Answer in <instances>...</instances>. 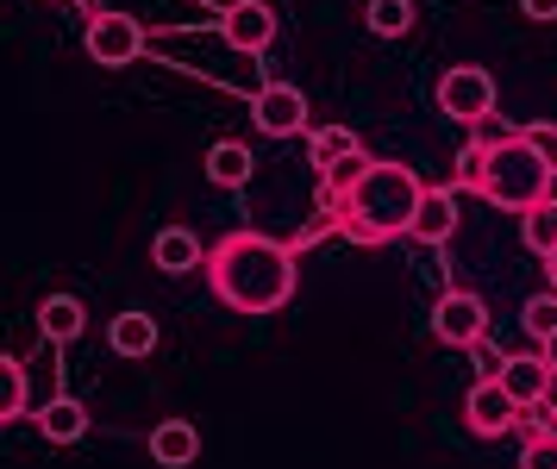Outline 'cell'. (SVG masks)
Instances as JSON below:
<instances>
[{"label": "cell", "instance_id": "6da1fadb", "mask_svg": "<svg viewBox=\"0 0 557 469\" xmlns=\"http://www.w3.org/2000/svg\"><path fill=\"white\" fill-rule=\"evenodd\" d=\"M207 282L232 313H276L295 300V245L263 232H232L207 250Z\"/></svg>", "mask_w": 557, "mask_h": 469}, {"label": "cell", "instance_id": "7a4b0ae2", "mask_svg": "<svg viewBox=\"0 0 557 469\" xmlns=\"http://www.w3.org/2000/svg\"><path fill=\"white\" fill-rule=\"evenodd\" d=\"M420 200H426V182L407 170V163H370V175L351 188V207L357 220H370L382 238H401L413 232V213H420Z\"/></svg>", "mask_w": 557, "mask_h": 469}, {"label": "cell", "instance_id": "3957f363", "mask_svg": "<svg viewBox=\"0 0 557 469\" xmlns=\"http://www.w3.org/2000/svg\"><path fill=\"white\" fill-rule=\"evenodd\" d=\"M557 170L527 145V138H507L495 157H488V182H482V200L488 207H507V213H532L539 200H552Z\"/></svg>", "mask_w": 557, "mask_h": 469}, {"label": "cell", "instance_id": "277c9868", "mask_svg": "<svg viewBox=\"0 0 557 469\" xmlns=\"http://www.w3.org/2000/svg\"><path fill=\"white\" fill-rule=\"evenodd\" d=\"M438 113L457 125H470L476 132L482 120H495V75L482 70V63H457V70L438 75Z\"/></svg>", "mask_w": 557, "mask_h": 469}, {"label": "cell", "instance_id": "5b68a950", "mask_svg": "<svg viewBox=\"0 0 557 469\" xmlns=\"http://www.w3.org/2000/svg\"><path fill=\"white\" fill-rule=\"evenodd\" d=\"M432 338L451 350H476L488 338V300L470 295V288H445L432 307Z\"/></svg>", "mask_w": 557, "mask_h": 469}, {"label": "cell", "instance_id": "8992f818", "mask_svg": "<svg viewBox=\"0 0 557 469\" xmlns=\"http://www.w3.org/2000/svg\"><path fill=\"white\" fill-rule=\"evenodd\" d=\"M82 50L101 63V70H126L145 57V25L132 20V13H95L88 32H82Z\"/></svg>", "mask_w": 557, "mask_h": 469}, {"label": "cell", "instance_id": "52a82bcc", "mask_svg": "<svg viewBox=\"0 0 557 469\" xmlns=\"http://www.w3.org/2000/svg\"><path fill=\"white\" fill-rule=\"evenodd\" d=\"M520 414H527V407L502 388V375H482L476 388L463 395V425H470L476 439H502V432H513Z\"/></svg>", "mask_w": 557, "mask_h": 469}, {"label": "cell", "instance_id": "ba28073f", "mask_svg": "<svg viewBox=\"0 0 557 469\" xmlns=\"http://www.w3.org/2000/svg\"><path fill=\"white\" fill-rule=\"evenodd\" d=\"M251 120L263 138H295V132H307V95L288 82H263L251 100Z\"/></svg>", "mask_w": 557, "mask_h": 469}, {"label": "cell", "instance_id": "9c48e42d", "mask_svg": "<svg viewBox=\"0 0 557 469\" xmlns=\"http://www.w3.org/2000/svg\"><path fill=\"white\" fill-rule=\"evenodd\" d=\"M220 32H226L232 50L257 57V50H270V38H276V13L263 0H232L226 13H220Z\"/></svg>", "mask_w": 557, "mask_h": 469}, {"label": "cell", "instance_id": "30bf717a", "mask_svg": "<svg viewBox=\"0 0 557 469\" xmlns=\"http://www.w3.org/2000/svg\"><path fill=\"white\" fill-rule=\"evenodd\" d=\"M151 464L157 469L201 464V425H195V420H157L151 425Z\"/></svg>", "mask_w": 557, "mask_h": 469}, {"label": "cell", "instance_id": "8fae6325", "mask_svg": "<svg viewBox=\"0 0 557 469\" xmlns=\"http://www.w3.org/2000/svg\"><path fill=\"white\" fill-rule=\"evenodd\" d=\"M502 388L520 400V407H545V400H552V388H557V375H552V363H545V350H532V357H507Z\"/></svg>", "mask_w": 557, "mask_h": 469}, {"label": "cell", "instance_id": "7c38bea8", "mask_svg": "<svg viewBox=\"0 0 557 469\" xmlns=\"http://www.w3.org/2000/svg\"><path fill=\"white\" fill-rule=\"evenodd\" d=\"M407 238H420V245H451L457 238V188L445 182V188H426V200H420V213H413V232Z\"/></svg>", "mask_w": 557, "mask_h": 469}, {"label": "cell", "instance_id": "4fadbf2b", "mask_svg": "<svg viewBox=\"0 0 557 469\" xmlns=\"http://www.w3.org/2000/svg\"><path fill=\"white\" fill-rule=\"evenodd\" d=\"M151 270H163V275L201 270V238H195L188 225H163V232L151 238Z\"/></svg>", "mask_w": 557, "mask_h": 469}, {"label": "cell", "instance_id": "5bb4252c", "mask_svg": "<svg viewBox=\"0 0 557 469\" xmlns=\"http://www.w3.org/2000/svg\"><path fill=\"white\" fill-rule=\"evenodd\" d=\"M82 325H88V313H82V300H76V295L38 300V332H45V345H76Z\"/></svg>", "mask_w": 557, "mask_h": 469}, {"label": "cell", "instance_id": "9a60e30c", "mask_svg": "<svg viewBox=\"0 0 557 469\" xmlns=\"http://www.w3.org/2000/svg\"><path fill=\"white\" fill-rule=\"evenodd\" d=\"M38 432H45V445H76L82 432H88V407L76 395H51L45 414H38Z\"/></svg>", "mask_w": 557, "mask_h": 469}, {"label": "cell", "instance_id": "2e32d148", "mask_svg": "<svg viewBox=\"0 0 557 469\" xmlns=\"http://www.w3.org/2000/svg\"><path fill=\"white\" fill-rule=\"evenodd\" d=\"M107 345H113V357H151L157 350V320L138 313V307H126L120 320L107 325Z\"/></svg>", "mask_w": 557, "mask_h": 469}, {"label": "cell", "instance_id": "e0dca14e", "mask_svg": "<svg viewBox=\"0 0 557 469\" xmlns=\"http://www.w3.org/2000/svg\"><path fill=\"white\" fill-rule=\"evenodd\" d=\"M251 145H238V138H220V145L207 150V182L213 188H245L251 182Z\"/></svg>", "mask_w": 557, "mask_h": 469}, {"label": "cell", "instance_id": "ac0fdd59", "mask_svg": "<svg viewBox=\"0 0 557 469\" xmlns=\"http://www.w3.org/2000/svg\"><path fill=\"white\" fill-rule=\"evenodd\" d=\"M520 238H527V250H539V257H552L557 250V200H539L527 220H520Z\"/></svg>", "mask_w": 557, "mask_h": 469}, {"label": "cell", "instance_id": "d6986e66", "mask_svg": "<svg viewBox=\"0 0 557 469\" xmlns=\"http://www.w3.org/2000/svg\"><path fill=\"white\" fill-rule=\"evenodd\" d=\"M351 150H363V145H357V132H345V125H326V132H313V138H307L313 170H332V163H338V157H351Z\"/></svg>", "mask_w": 557, "mask_h": 469}, {"label": "cell", "instance_id": "ffe728a7", "mask_svg": "<svg viewBox=\"0 0 557 469\" xmlns=\"http://www.w3.org/2000/svg\"><path fill=\"white\" fill-rule=\"evenodd\" d=\"M363 20H370L376 38H407V32H413V0H370Z\"/></svg>", "mask_w": 557, "mask_h": 469}, {"label": "cell", "instance_id": "44dd1931", "mask_svg": "<svg viewBox=\"0 0 557 469\" xmlns=\"http://www.w3.org/2000/svg\"><path fill=\"white\" fill-rule=\"evenodd\" d=\"M488 157H495V150H488V145H476V138H470V145L457 150L451 188H470V195H482V182H488Z\"/></svg>", "mask_w": 557, "mask_h": 469}, {"label": "cell", "instance_id": "7402d4cb", "mask_svg": "<svg viewBox=\"0 0 557 469\" xmlns=\"http://www.w3.org/2000/svg\"><path fill=\"white\" fill-rule=\"evenodd\" d=\"M0 420H26V363H0Z\"/></svg>", "mask_w": 557, "mask_h": 469}, {"label": "cell", "instance_id": "603a6c76", "mask_svg": "<svg viewBox=\"0 0 557 469\" xmlns=\"http://www.w3.org/2000/svg\"><path fill=\"white\" fill-rule=\"evenodd\" d=\"M520 320H527V338H532V345H545V338L557 332V288H552V295H532Z\"/></svg>", "mask_w": 557, "mask_h": 469}, {"label": "cell", "instance_id": "cb8c5ba5", "mask_svg": "<svg viewBox=\"0 0 557 469\" xmlns=\"http://www.w3.org/2000/svg\"><path fill=\"white\" fill-rule=\"evenodd\" d=\"M520 138H527V145L557 170V120H532V125H520Z\"/></svg>", "mask_w": 557, "mask_h": 469}, {"label": "cell", "instance_id": "d4e9b609", "mask_svg": "<svg viewBox=\"0 0 557 469\" xmlns=\"http://www.w3.org/2000/svg\"><path fill=\"white\" fill-rule=\"evenodd\" d=\"M338 238H351V245H363V250L388 245V238H382V232H376V225H370V220H357L351 207H345V213H338Z\"/></svg>", "mask_w": 557, "mask_h": 469}, {"label": "cell", "instance_id": "484cf974", "mask_svg": "<svg viewBox=\"0 0 557 469\" xmlns=\"http://www.w3.org/2000/svg\"><path fill=\"white\" fill-rule=\"evenodd\" d=\"M520 469H557V439H527Z\"/></svg>", "mask_w": 557, "mask_h": 469}, {"label": "cell", "instance_id": "4316f807", "mask_svg": "<svg viewBox=\"0 0 557 469\" xmlns=\"http://www.w3.org/2000/svg\"><path fill=\"white\" fill-rule=\"evenodd\" d=\"M470 357H476V370H488V375H502V370H507V350H502V345H488V338H482Z\"/></svg>", "mask_w": 557, "mask_h": 469}, {"label": "cell", "instance_id": "83f0119b", "mask_svg": "<svg viewBox=\"0 0 557 469\" xmlns=\"http://www.w3.org/2000/svg\"><path fill=\"white\" fill-rule=\"evenodd\" d=\"M520 13H527V20H539V25H552L557 20V0H520Z\"/></svg>", "mask_w": 557, "mask_h": 469}, {"label": "cell", "instance_id": "f1b7e54d", "mask_svg": "<svg viewBox=\"0 0 557 469\" xmlns=\"http://www.w3.org/2000/svg\"><path fill=\"white\" fill-rule=\"evenodd\" d=\"M539 350H545V363H552V375H557V332H552V338H545Z\"/></svg>", "mask_w": 557, "mask_h": 469}, {"label": "cell", "instance_id": "f546056e", "mask_svg": "<svg viewBox=\"0 0 557 469\" xmlns=\"http://www.w3.org/2000/svg\"><path fill=\"white\" fill-rule=\"evenodd\" d=\"M545 270H552V288H557V250H552V257H545Z\"/></svg>", "mask_w": 557, "mask_h": 469}]
</instances>
